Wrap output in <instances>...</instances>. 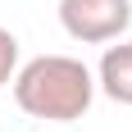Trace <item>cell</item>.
Segmentation results:
<instances>
[{
    "instance_id": "6da1fadb",
    "label": "cell",
    "mask_w": 132,
    "mask_h": 132,
    "mask_svg": "<svg viewBox=\"0 0 132 132\" xmlns=\"http://www.w3.org/2000/svg\"><path fill=\"white\" fill-rule=\"evenodd\" d=\"M96 78L73 55H37L14 73V100L23 114L46 123H73L91 109Z\"/></svg>"
},
{
    "instance_id": "7a4b0ae2",
    "label": "cell",
    "mask_w": 132,
    "mask_h": 132,
    "mask_svg": "<svg viewBox=\"0 0 132 132\" xmlns=\"http://www.w3.org/2000/svg\"><path fill=\"white\" fill-rule=\"evenodd\" d=\"M59 23L82 46L119 41L132 23V0H59Z\"/></svg>"
},
{
    "instance_id": "3957f363",
    "label": "cell",
    "mask_w": 132,
    "mask_h": 132,
    "mask_svg": "<svg viewBox=\"0 0 132 132\" xmlns=\"http://www.w3.org/2000/svg\"><path fill=\"white\" fill-rule=\"evenodd\" d=\"M100 91L114 105H132V41H119L100 55Z\"/></svg>"
},
{
    "instance_id": "277c9868",
    "label": "cell",
    "mask_w": 132,
    "mask_h": 132,
    "mask_svg": "<svg viewBox=\"0 0 132 132\" xmlns=\"http://www.w3.org/2000/svg\"><path fill=\"white\" fill-rule=\"evenodd\" d=\"M14 73H18V37L9 27H0V87L14 82Z\"/></svg>"
}]
</instances>
